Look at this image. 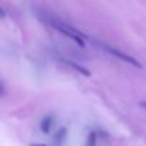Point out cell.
Returning <instances> with one entry per match:
<instances>
[{"instance_id": "obj_1", "label": "cell", "mask_w": 146, "mask_h": 146, "mask_svg": "<svg viewBox=\"0 0 146 146\" xmlns=\"http://www.w3.org/2000/svg\"><path fill=\"white\" fill-rule=\"evenodd\" d=\"M46 23L50 25L53 29L59 30L63 36L69 37L72 42H75L76 44H79V46H82V47L85 46V36H83V33L79 32L78 29H75L73 26H70V25L64 23L63 20L56 19V17H53V16H47V17H46Z\"/></svg>"}, {"instance_id": "obj_2", "label": "cell", "mask_w": 146, "mask_h": 146, "mask_svg": "<svg viewBox=\"0 0 146 146\" xmlns=\"http://www.w3.org/2000/svg\"><path fill=\"white\" fill-rule=\"evenodd\" d=\"M98 43V46L103 50V52H106L108 54H110V56H113V57H116V59H119V60H122V62H125V63H127V64H132V66H135V67H142V63L137 60V59H135L133 56H130V54H127V53H125V52H122V50H119L117 47H115V46H112V44H109V43H105V42H96Z\"/></svg>"}, {"instance_id": "obj_3", "label": "cell", "mask_w": 146, "mask_h": 146, "mask_svg": "<svg viewBox=\"0 0 146 146\" xmlns=\"http://www.w3.org/2000/svg\"><path fill=\"white\" fill-rule=\"evenodd\" d=\"M59 62H62L63 64H66L67 67H70V69H73L75 72H78V73H80L82 76H90V72L86 69V67H83L82 64H79L78 62H75V60H72V59H67V57H60L59 59Z\"/></svg>"}, {"instance_id": "obj_4", "label": "cell", "mask_w": 146, "mask_h": 146, "mask_svg": "<svg viewBox=\"0 0 146 146\" xmlns=\"http://www.w3.org/2000/svg\"><path fill=\"white\" fill-rule=\"evenodd\" d=\"M53 122H54L53 116H52V115H46V116L42 119V122H40V130H42L43 133H49V132L52 130Z\"/></svg>"}, {"instance_id": "obj_5", "label": "cell", "mask_w": 146, "mask_h": 146, "mask_svg": "<svg viewBox=\"0 0 146 146\" xmlns=\"http://www.w3.org/2000/svg\"><path fill=\"white\" fill-rule=\"evenodd\" d=\"M96 133L95 132H90L89 136H88V142H86V146H96Z\"/></svg>"}, {"instance_id": "obj_6", "label": "cell", "mask_w": 146, "mask_h": 146, "mask_svg": "<svg viewBox=\"0 0 146 146\" xmlns=\"http://www.w3.org/2000/svg\"><path fill=\"white\" fill-rule=\"evenodd\" d=\"M64 135H66V129L63 127V129H60V132H59V133H56L54 140H56V142H57V140H63V139H64Z\"/></svg>"}, {"instance_id": "obj_7", "label": "cell", "mask_w": 146, "mask_h": 146, "mask_svg": "<svg viewBox=\"0 0 146 146\" xmlns=\"http://www.w3.org/2000/svg\"><path fill=\"white\" fill-rule=\"evenodd\" d=\"M30 146H46V145H43V143H33V145H30Z\"/></svg>"}, {"instance_id": "obj_8", "label": "cell", "mask_w": 146, "mask_h": 146, "mask_svg": "<svg viewBox=\"0 0 146 146\" xmlns=\"http://www.w3.org/2000/svg\"><path fill=\"white\" fill-rule=\"evenodd\" d=\"M140 106H142L143 109H146V102H140Z\"/></svg>"}]
</instances>
